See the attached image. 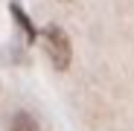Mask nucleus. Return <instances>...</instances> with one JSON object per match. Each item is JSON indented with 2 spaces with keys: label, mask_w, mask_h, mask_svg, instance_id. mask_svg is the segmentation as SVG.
<instances>
[{
  "label": "nucleus",
  "mask_w": 134,
  "mask_h": 131,
  "mask_svg": "<svg viewBox=\"0 0 134 131\" xmlns=\"http://www.w3.org/2000/svg\"><path fill=\"white\" fill-rule=\"evenodd\" d=\"M41 41H44V50H47L50 61L55 64L58 70H67V67H70L73 47H70V38H67L64 29H58V26H47V29L41 32Z\"/></svg>",
  "instance_id": "1"
},
{
  "label": "nucleus",
  "mask_w": 134,
  "mask_h": 131,
  "mask_svg": "<svg viewBox=\"0 0 134 131\" xmlns=\"http://www.w3.org/2000/svg\"><path fill=\"white\" fill-rule=\"evenodd\" d=\"M9 131H38V122H35L32 114L18 111V114L12 117V122H9Z\"/></svg>",
  "instance_id": "2"
},
{
  "label": "nucleus",
  "mask_w": 134,
  "mask_h": 131,
  "mask_svg": "<svg viewBox=\"0 0 134 131\" xmlns=\"http://www.w3.org/2000/svg\"><path fill=\"white\" fill-rule=\"evenodd\" d=\"M12 15L18 18V24L26 29V35H29V38H35V29H32V24H29V18H26L24 12H20V6H15V3H12Z\"/></svg>",
  "instance_id": "3"
}]
</instances>
